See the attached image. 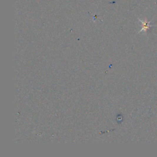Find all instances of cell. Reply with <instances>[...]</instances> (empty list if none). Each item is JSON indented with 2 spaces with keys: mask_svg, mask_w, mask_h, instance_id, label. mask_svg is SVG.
Here are the masks:
<instances>
[{
  "mask_svg": "<svg viewBox=\"0 0 157 157\" xmlns=\"http://www.w3.org/2000/svg\"><path fill=\"white\" fill-rule=\"evenodd\" d=\"M139 22L142 24V29L139 31V33L142 31H144L145 32H146L150 28L154 26L153 25H151V22H148L147 19H145V20H142L141 19H139Z\"/></svg>",
  "mask_w": 157,
  "mask_h": 157,
  "instance_id": "obj_1",
  "label": "cell"
}]
</instances>
